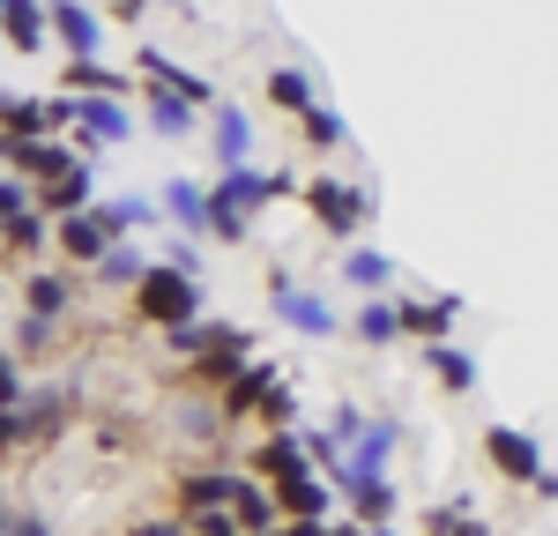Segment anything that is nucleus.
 I'll return each instance as SVG.
<instances>
[{"instance_id": "obj_2", "label": "nucleus", "mask_w": 558, "mask_h": 536, "mask_svg": "<svg viewBox=\"0 0 558 536\" xmlns=\"http://www.w3.org/2000/svg\"><path fill=\"white\" fill-rule=\"evenodd\" d=\"M305 209L328 239H357V223L373 209V186H343V179H305Z\"/></svg>"}, {"instance_id": "obj_42", "label": "nucleus", "mask_w": 558, "mask_h": 536, "mask_svg": "<svg viewBox=\"0 0 558 536\" xmlns=\"http://www.w3.org/2000/svg\"><path fill=\"white\" fill-rule=\"evenodd\" d=\"M149 8H157V0H112V23H142Z\"/></svg>"}, {"instance_id": "obj_7", "label": "nucleus", "mask_w": 558, "mask_h": 536, "mask_svg": "<svg viewBox=\"0 0 558 536\" xmlns=\"http://www.w3.org/2000/svg\"><path fill=\"white\" fill-rule=\"evenodd\" d=\"M484 462H492L499 477H514V485H536V477H544L536 440H529V433H514V425H492V433H484Z\"/></svg>"}, {"instance_id": "obj_34", "label": "nucleus", "mask_w": 558, "mask_h": 536, "mask_svg": "<svg viewBox=\"0 0 558 536\" xmlns=\"http://www.w3.org/2000/svg\"><path fill=\"white\" fill-rule=\"evenodd\" d=\"M209 239H223V246H246V209H231L223 194H209Z\"/></svg>"}, {"instance_id": "obj_12", "label": "nucleus", "mask_w": 558, "mask_h": 536, "mask_svg": "<svg viewBox=\"0 0 558 536\" xmlns=\"http://www.w3.org/2000/svg\"><path fill=\"white\" fill-rule=\"evenodd\" d=\"M75 127H83V157H89L97 142H128L134 120H128L120 97H83V105H75Z\"/></svg>"}, {"instance_id": "obj_37", "label": "nucleus", "mask_w": 558, "mask_h": 536, "mask_svg": "<svg viewBox=\"0 0 558 536\" xmlns=\"http://www.w3.org/2000/svg\"><path fill=\"white\" fill-rule=\"evenodd\" d=\"M260 425H268V433H291V425H299V395H291V380L260 402Z\"/></svg>"}, {"instance_id": "obj_40", "label": "nucleus", "mask_w": 558, "mask_h": 536, "mask_svg": "<svg viewBox=\"0 0 558 536\" xmlns=\"http://www.w3.org/2000/svg\"><path fill=\"white\" fill-rule=\"evenodd\" d=\"M23 395H31V388H23V357H15V351H0V410H15Z\"/></svg>"}, {"instance_id": "obj_23", "label": "nucleus", "mask_w": 558, "mask_h": 536, "mask_svg": "<svg viewBox=\"0 0 558 536\" xmlns=\"http://www.w3.org/2000/svg\"><path fill=\"white\" fill-rule=\"evenodd\" d=\"M209 194H223L231 209H260V202H268V172H254V165H223V179H216Z\"/></svg>"}, {"instance_id": "obj_30", "label": "nucleus", "mask_w": 558, "mask_h": 536, "mask_svg": "<svg viewBox=\"0 0 558 536\" xmlns=\"http://www.w3.org/2000/svg\"><path fill=\"white\" fill-rule=\"evenodd\" d=\"M268 105L291 112V120H305V112H313V83H305L299 68H276V75H268Z\"/></svg>"}, {"instance_id": "obj_15", "label": "nucleus", "mask_w": 558, "mask_h": 536, "mask_svg": "<svg viewBox=\"0 0 558 536\" xmlns=\"http://www.w3.org/2000/svg\"><path fill=\"white\" fill-rule=\"evenodd\" d=\"M231 514H239V529H246V536H260V529H276V522H283L276 491L260 485V477H239V491H231Z\"/></svg>"}, {"instance_id": "obj_10", "label": "nucleus", "mask_w": 558, "mask_h": 536, "mask_svg": "<svg viewBox=\"0 0 558 536\" xmlns=\"http://www.w3.org/2000/svg\"><path fill=\"white\" fill-rule=\"evenodd\" d=\"M276 388H283V373H276L268 357H254V365L223 388V417H231V425H239V417H260V402L276 395Z\"/></svg>"}, {"instance_id": "obj_27", "label": "nucleus", "mask_w": 558, "mask_h": 536, "mask_svg": "<svg viewBox=\"0 0 558 536\" xmlns=\"http://www.w3.org/2000/svg\"><path fill=\"white\" fill-rule=\"evenodd\" d=\"M194 112H202V105H186V97H172V89L149 83V127H157V134H172V142H179V134H194Z\"/></svg>"}, {"instance_id": "obj_48", "label": "nucleus", "mask_w": 558, "mask_h": 536, "mask_svg": "<svg viewBox=\"0 0 558 536\" xmlns=\"http://www.w3.org/2000/svg\"><path fill=\"white\" fill-rule=\"evenodd\" d=\"M165 8H186V0H165Z\"/></svg>"}, {"instance_id": "obj_20", "label": "nucleus", "mask_w": 558, "mask_h": 536, "mask_svg": "<svg viewBox=\"0 0 558 536\" xmlns=\"http://www.w3.org/2000/svg\"><path fill=\"white\" fill-rule=\"evenodd\" d=\"M350 336H357V343H373V351H387V343L402 336V313H395V299H365V306H357V320H350Z\"/></svg>"}, {"instance_id": "obj_43", "label": "nucleus", "mask_w": 558, "mask_h": 536, "mask_svg": "<svg viewBox=\"0 0 558 536\" xmlns=\"http://www.w3.org/2000/svg\"><path fill=\"white\" fill-rule=\"evenodd\" d=\"M313 536H373V529H365L357 514H343V522H320V529H313Z\"/></svg>"}, {"instance_id": "obj_9", "label": "nucleus", "mask_w": 558, "mask_h": 536, "mask_svg": "<svg viewBox=\"0 0 558 536\" xmlns=\"http://www.w3.org/2000/svg\"><path fill=\"white\" fill-rule=\"evenodd\" d=\"M395 313H402V336H425V343H447V328L462 320V299H454V291H432L425 306H417V299H395Z\"/></svg>"}, {"instance_id": "obj_33", "label": "nucleus", "mask_w": 558, "mask_h": 536, "mask_svg": "<svg viewBox=\"0 0 558 536\" xmlns=\"http://www.w3.org/2000/svg\"><path fill=\"white\" fill-rule=\"evenodd\" d=\"M299 134L313 142V149H343V112H328V105H313L299 120Z\"/></svg>"}, {"instance_id": "obj_47", "label": "nucleus", "mask_w": 558, "mask_h": 536, "mask_svg": "<svg viewBox=\"0 0 558 536\" xmlns=\"http://www.w3.org/2000/svg\"><path fill=\"white\" fill-rule=\"evenodd\" d=\"M8 529H15V514H8V507H0V536H8Z\"/></svg>"}, {"instance_id": "obj_14", "label": "nucleus", "mask_w": 558, "mask_h": 536, "mask_svg": "<svg viewBox=\"0 0 558 536\" xmlns=\"http://www.w3.org/2000/svg\"><path fill=\"white\" fill-rule=\"evenodd\" d=\"M68 306H75V276H60V268H31V276H23V313L60 320Z\"/></svg>"}, {"instance_id": "obj_25", "label": "nucleus", "mask_w": 558, "mask_h": 536, "mask_svg": "<svg viewBox=\"0 0 558 536\" xmlns=\"http://www.w3.org/2000/svg\"><path fill=\"white\" fill-rule=\"evenodd\" d=\"M89 276H97V283H105V291H128V299H134V283H142V276H149V261H142V254H134L128 239H120V246H112V254H105V261L89 268Z\"/></svg>"}, {"instance_id": "obj_16", "label": "nucleus", "mask_w": 558, "mask_h": 536, "mask_svg": "<svg viewBox=\"0 0 558 536\" xmlns=\"http://www.w3.org/2000/svg\"><path fill=\"white\" fill-rule=\"evenodd\" d=\"M165 209L186 239H209V194L194 186V179H165Z\"/></svg>"}, {"instance_id": "obj_21", "label": "nucleus", "mask_w": 558, "mask_h": 536, "mask_svg": "<svg viewBox=\"0 0 558 536\" xmlns=\"http://www.w3.org/2000/svg\"><path fill=\"white\" fill-rule=\"evenodd\" d=\"M425 365H432V380H439L447 395H470V388H476V357H470V351H454V343H432Z\"/></svg>"}, {"instance_id": "obj_19", "label": "nucleus", "mask_w": 558, "mask_h": 536, "mask_svg": "<svg viewBox=\"0 0 558 536\" xmlns=\"http://www.w3.org/2000/svg\"><path fill=\"white\" fill-rule=\"evenodd\" d=\"M343 283L350 291H387L395 283V261H387L380 246H343Z\"/></svg>"}, {"instance_id": "obj_5", "label": "nucleus", "mask_w": 558, "mask_h": 536, "mask_svg": "<svg viewBox=\"0 0 558 536\" xmlns=\"http://www.w3.org/2000/svg\"><path fill=\"white\" fill-rule=\"evenodd\" d=\"M254 477L268 491L291 485V477H313V454H305V433H299V425H291V433H268V440L254 447Z\"/></svg>"}, {"instance_id": "obj_26", "label": "nucleus", "mask_w": 558, "mask_h": 536, "mask_svg": "<svg viewBox=\"0 0 558 536\" xmlns=\"http://www.w3.org/2000/svg\"><path fill=\"white\" fill-rule=\"evenodd\" d=\"M395 447H402V417H380V425H365V440L350 447L343 462H357V470H387Z\"/></svg>"}, {"instance_id": "obj_24", "label": "nucleus", "mask_w": 558, "mask_h": 536, "mask_svg": "<svg viewBox=\"0 0 558 536\" xmlns=\"http://www.w3.org/2000/svg\"><path fill=\"white\" fill-rule=\"evenodd\" d=\"M68 89L75 97H128V75L105 60H68Z\"/></svg>"}, {"instance_id": "obj_44", "label": "nucleus", "mask_w": 558, "mask_h": 536, "mask_svg": "<svg viewBox=\"0 0 558 536\" xmlns=\"http://www.w3.org/2000/svg\"><path fill=\"white\" fill-rule=\"evenodd\" d=\"M8 536H52V529H45V514H15V529H8Z\"/></svg>"}, {"instance_id": "obj_13", "label": "nucleus", "mask_w": 558, "mask_h": 536, "mask_svg": "<svg viewBox=\"0 0 558 536\" xmlns=\"http://www.w3.org/2000/svg\"><path fill=\"white\" fill-rule=\"evenodd\" d=\"M276 507H283V522H328L336 485L328 477H291V485H276Z\"/></svg>"}, {"instance_id": "obj_17", "label": "nucleus", "mask_w": 558, "mask_h": 536, "mask_svg": "<svg viewBox=\"0 0 558 536\" xmlns=\"http://www.w3.org/2000/svg\"><path fill=\"white\" fill-rule=\"evenodd\" d=\"M15 410H23V433L31 440H60V425H68V395L60 388H31Z\"/></svg>"}, {"instance_id": "obj_4", "label": "nucleus", "mask_w": 558, "mask_h": 536, "mask_svg": "<svg viewBox=\"0 0 558 536\" xmlns=\"http://www.w3.org/2000/svg\"><path fill=\"white\" fill-rule=\"evenodd\" d=\"M268 306H276L283 328H299V336H336L343 328V313L328 306V299H313V291H299L283 268H268Z\"/></svg>"}, {"instance_id": "obj_36", "label": "nucleus", "mask_w": 558, "mask_h": 536, "mask_svg": "<svg viewBox=\"0 0 558 536\" xmlns=\"http://www.w3.org/2000/svg\"><path fill=\"white\" fill-rule=\"evenodd\" d=\"M23 209H38V194H31V179H15V172H0V231L23 217Z\"/></svg>"}, {"instance_id": "obj_45", "label": "nucleus", "mask_w": 558, "mask_h": 536, "mask_svg": "<svg viewBox=\"0 0 558 536\" xmlns=\"http://www.w3.org/2000/svg\"><path fill=\"white\" fill-rule=\"evenodd\" d=\"M320 522H276V529H260V536H313Z\"/></svg>"}, {"instance_id": "obj_6", "label": "nucleus", "mask_w": 558, "mask_h": 536, "mask_svg": "<svg viewBox=\"0 0 558 536\" xmlns=\"http://www.w3.org/2000/svg\"><path fill=\"white\" fill-rule=\"evenodd\" d=\"M45 23H52V38L68 45V60H97V45H105L97 8H83V0H45Z\"/></svg>"}, {"instance_id": "obj_3", "label": "nucleus", "mask_w": 558, "mask_h": 536, "mask_svg": "<svg viewBox=\"0 0 558 536\" xmlns=\"http://www.w3.org/2000/svg\"><path fill=\"white\" fill-rule=\"evenodd\" d=\"M246 365H254V336H246V328H239V320H216L209 351L194 357V365H186V373H194V388H216V395H223V388H231V380H239V373H246Z\"/></svg>"}, {"instance_id": "obj_51", "label": "nucleus", "mask_w": 558, "mask_h": 536, "mask_svg": "<svg viewBox=\"0 0 558 536\" xmlns=\"http://www.w3.org/2000/svg\"><path fill=\"white\" fill-rule=\"evenodd\" d=\"M0 105H8V97H0Z\"/></svg>"}, {"instance_id": "obj_38", "label": "nucleus", "mask_w": 558, "mask_h": 536, "mask_svg": "<svg viewBox=\"0 0 558 536\" xmlns=\"http://www.w3.org/2000/svg\"><path fill=\"white\" fill-rule=\"evenodd\" d=\"M328 417H336V425H328V440L343 447V454H350V447H357V440H365V410H350V402H336Z\"/></svg>"}, {"instance_id": "obj_8", "label": "nucleus", "mask_w": 558, "mask_h": 536, "mask_svg": "<svg viewBox=\"0 0 558 536\" xmlns=\"http://www.w3.org/2000/svg\"><path fill=\"white\" fill-rule=\"evenodd\" d=\"M179 514H209V507H231V491H239V470H223V462H194V470H179Z\"/></svg>"}, {"instance_id": "obj_46", "label": "nucleus", "mask_w": 558, "mask_h": 536, "mask_svg": "<svg viewBox=\"0 0 558 536\" xmlns=\"http://www.w3.org/2000/svg\"><path fill=\"white\" fill-rule=\"evenodd\" d=\"M529 491H536V499H558V470H544V477H536Z\"/></svg>"}, {"instance_id": "obj_29", "label": "nucleus", "mask_w": 558, "mask_h": 536, "mask_svg": "<svg viewBox=\"0 0 558 536\" xmlns=\"http://www.w3.org/2000/svg\"><path fill=\"white\" fill-rule=\"evenodd\" d=\"M45 239H52V217H45V209H23V217L0 231V246H8V254H23V261L45 254Z\"/></svg>"}, {"instance_id": "obj_11", "label": "nucleus", "mask_w": 558, "mask_h": 536, "mask_svg": "<svg viewBox=\"0 0 558 536\" xmlns=\"http://www.w3.org/2000/svg\"><path fill=\"white\" fill-rule=\"evenodd\" d=\"M38 209H45L52 223H60V217H83V209H97V172H89V157H83V165H75L68 179L38 186Z\"/></svg>"}, {"instance_id": "obj_39", "label": "nucleus", "mask_w": 558, "mask_h": 536, "mask_svg": "<svg viewBox=\"0 0 558 536\" xmlns=\"http://www.w3.org/2000/svg\"><path fill=\"white\" fill-rule=\"evenodd\" d=\"M186 529H194V536H246L231 507H209V514H186Z\"/></svg>"}, {"instance_id": "obj_1", "label": "nucleus", "mask_w": 558, "mask_h": 536, "mask_svg": "<svg viewBox=\"0 0 558 536\" xmlns=\"http://www.w3.org/2000/svg\"><path fill=\"white\" fill-rule=\"evenodd\" d=\"M134 320L142 328H186V320H202V283L172 261H149V276L134 283Z\"/></svg>"}, {"instance_id": "obj_28", "label": "nucleus", "mask_w": 558, "mask_h": 536, "mask_svg": "<svg viewBox=\"0 0 558 536\" xmlns=\"http://www.w3.org/2000/svg\"><path fill=\"white\" fill-rule=\"evenodd\" d=\"M246 149H254V120L246 112H216V165H246Z\"/></svg>"}, {"instance_id": "obj_32", "label": "nucleus", "mask_w": 558, "mask_h": 536, "mask_svg": "<svg viewBox=\"0 0 558 536\" xmlns=\"http://www.w3.org/2000/svg\"><path fill=\"white\" fill-rule=\"evenodd\" d=\"M425 536H492V529L476 522L470 507H432V514H425Z\"/></svg>"}, {"instance_id": "obj_22", "label": "nucleus", "mask_w": 558, "mask_h": 536, "mask_svg": "<svg viewBox=\"0 0 558 536\" xmlns=\"http://www.w3.org/2000/svg\"><path fill=\"white\" fill-rule=\"evenodd\" d=\"M0 134H15V142L52 134V105H45V97H8V105H0Z\"/></svg>"}, {"instance_id": "obj_49", "label": "nucleus", "mask_w": 558, "mask_h": 536, "mask_svg": "<svg viewBox=\"0 0 558 536\" xmlns=\"http://www.w3.org/2000/svg\"><path fill=\"white\" fill-rule=\"evenodd\" d=\"M373 536H395V529H373Z\"/></svg>"}, {"instance_id": "obj_18", "label": "nucleus", "mask_w": 558, "mask_h": 536, "mask_svg": "<svg viewBox=\"0 0 558 536\" xmlns=\"http://www.w3.org/2000/svg\"><path fill=\"white\" fill-rule=\"evenodd\" d=\"M0 31H8V45L15 52H45V0H8V15H0Z\"/></svg>"}, {"instance_id": "obj_31", "label": "nucleus", "mask_w": 558, "mask_h": 536, "mask_svg": "<svg viewBox=\"0 0 558 536\" xmlns=\"http://www.w3.org/2000/svg\"><path fill=\"white\" fill-rule=\"evenodd\" d=\"M60 343V320H45V313H23V328H15V357H45Z\"/></svg>"}, {"instance_id": "obj_41", "label": "nucleus", "mask_w": 558, "mask_h": 536, "mask_svg": "<svg viewBox=\"0 0 558 536\" xmlns=\"http://www.w3.org/2000/svg\"><path fill=\"white\" fill-rule=\"evenodd\" d=\"M120 217H128V231H134V223H157V202H142V194H128V202H120Z\"/></svg>"}, {"instance_id": "obj_35", "label": "nucleus", "mask_w": 558, "mask_h": 536, "mask_svg": "<svg viewBox=\"0 0 558 536\" xmlns=\"http://www.w3.org/2000/svg\"><path fill=\"white\" fill-rule=\"evenodd\" d=\"M209 336H216V320H186V328H165V351L172 357H202Z\"/></svg>"}, {"instance_id": "obj_50", "label": "nucleus", "mask_w": 558, "mask_h": 536, "mask_svg": "<svg viewBox=\"0 0 558 536\" xmlns=\"http://www.w3.org/2000/svg\"><path fill=\"white\" fill-rule=\"evenodd\" d=\"M0 15H8V0H0Z\"/></svg>"}]
</instances>
